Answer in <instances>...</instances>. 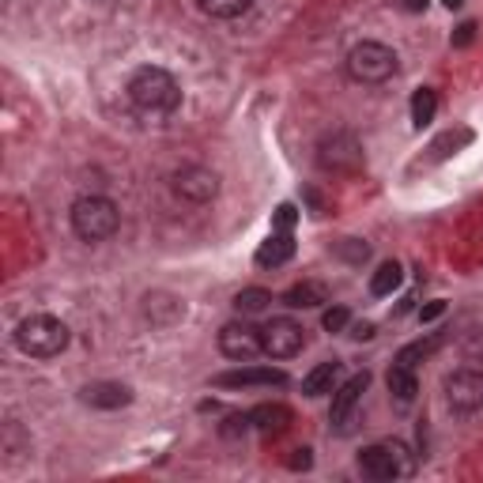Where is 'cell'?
<instances>
[{
    "instance_id": "obj_1",
    "label": "cell",
    "mask_w": 483,
    "mask_h": 483,
    "mask_svg": "<svg viewBox=\"0 0 483 483\" xmlns=\"http://www.w3.org/2000/svg\"><path fill=\"white\" fill-rule=\"evenodd\" d=\"M129 98H133V107L140 114H152V117H166V114H174L181 107V88H178V79L159 69V65H144L133 72L129 79Z\"/></svg>"
},
{
    "instance_id": "obj_2",
    "label": "cell",
    "mask_w": 483,
    "mask_h": 483,
    "mask_svg": "<svg viewBox=\"0 0 483 483\" xmlns=\"http://www.w3.org/2000/svg\"><path fill=\"white\" fill-rule=\"evenodd\" d=\"M69 340H72L69 325L60 318H50V313H34L15 329V348L31 355V359H53V355L69 348Z\"/></svg>"
},
{
    "instance_id": "obj_3",
    "label": "cell",
    "mask_w": 483,
    "mask_h": 483,
    "mask_svg": "<svg viewBox=\"0 0 483 483\" xmlns=\"http://www.w3.org/2000/svg\"><path fill=\"white\" fill-rule=\"evenodd\" d=\"M69 219H72L76 238H83V242H107V238L117 235V227H121L117 204H114L110 197H98V193L79 197V200L72 204Z\"/></svg>"
},
{
    "instance_id": "obj_4",
    "label": "cell",
    "mask_w": 483,
    "mask_h": 483,
    "mask_svg": "<svg viewBox=\"0 0 483 483\" xmlns=\"http://www.w3.org/2000/svg\"><path fill=\"white\" fill-rule=\"evenodd\" d=\"M359 472L367 479H404L415 472V453L401 442V438H385L359 453Z\"/></svg>"
},
{
    "instance_id": "obj_5",
    "label": "cell",
    "mask_w": 483,
    "mask_h": 483,
    "mask_svg": "<svg viewBox=\"0 0 483 483\" xmlns=\"http://www.w3.org/2000/svg\"><path fill=\"white\" fill-rule=\"evenodd\" d=\"M344 69L355 83H385L396 76V69H401V60H396V53L389 46H382V42H359V46H351Z\"/></svg>"
},
{
    "instance_id": "obj_6",
    "label": "cell",
    "mask_w": 483,
    "mask_h": 483,
    "mask_svg": "<svg viewBox=\"0 0 483 483\" xmlns=\"http://www.w3.org/2000/svg\"><path fill=\"white\" fill-rule=\"evenodd\" d=\"M318 166L329 174H355L363 166V144L348 129H332L318 144Z\"/></svg>"
},
{
    "instance_id": "obj_7",
    "label": "cell",
    "mask_w": 483,
    "mask_h": 483,
    "mask_svg": "<svg viewBox=\"0 0 483 483\" xmlns=\"http://www.w3.org/2000/svg\"><path fill=\"white\" fill-rule=\"evenodd\" d=\"M442 393L453 415H476L483 408V370H453L442 382Z\"/></svg>"
},
{
    "instance_id": "obj_8",
    "label": "cell",
    "mask_w": 483,
    "mask_h": 483,
    "mask_svg": "<svg viewBox=\"0 0 483 483\" xmlns=\"http://www.w3.org/2000/svg\"><path fill=\"white\" fill-rule=\"evenodd\" d=\"M370 385V374H355L348 377V382H340L332 389V404H329V423L336 434H348L351 423H355V412H359V401H363V393Z\"/></svg>"
},
{
    "instance_id": "obj_9",
    "label": "cell",
    "mask_w": 483,
    "mask_h": 483,
    "mask_svg": "<svg viewBox=\"0 0 483 483\" xmlns=\"http://www.w3.org/2000/svg\"><path fill=\"white\" fill-rule=\"evenodd\" d=\"M261 340H265V355L268 359H291L306 348V329L291 318H272L261 329Z\"/></svg>"
},
{
    "instance_id": "obj_10",
    "label": "cell",
    "mask_w": 483,
    "mask_h": 483,
    "mask_svg": "<svg viewBox=\"0 0 483 483\" xmlns=\"http://www.w3.org/2000/svg\"><path fill=\"white\" fill-rule=\"evenodd\" d=\"M171 189L189 204H208L219 193V174L208 171V166H181L171 178Z\"/></svg>"
},
{
    "instance_id": "obj_11",
    "label": "cell",
    "mask_w": 483,
    "mask_h": 483,
    "mask_svg": "<svg viewBox=\"0 0 483 483\" xmlns=\"http://www.w3.org/2000/svg\"><path fill=\"white\" fill-rule=\"evenodd\" d=\"M219 351L227 359H238V363H249L265 355V340H261V329L246 325V321H227L219 329Z\"/></svg>"
},
{
    "instance_id": "obj_12",
    "label": "cell",
    "mask_w": 483,
    "mask_h": 483,
    "mask_svg": "<svg viewBox=\"0 0 483 483\" xmlns=\"http://www.w3.org/2000/svg\"><path fill=\"white\" fill-rule=\"evenodd\" d=\"M219 389H257V385H287V374L276 367H242V370H227L216 374Z\"/></svg>"
},
{
    "instance_id": "obj_13",
    "label": "cell",
    "mask_w": 483,
    "mask_h": 483,
    "mask_svg": "<svg viewBox=\"0 0 483 483\" xmlns=\"http://www.w3.org/2000/svg\"><path fill=\"white\" fill-rule=\"evenodd\" d=\"M185 318V302L171 291H152L144 295V321H152L155 329H171Z\"/></svg>"
},
{
    "instance_id": "obj_14",
    "label": "cell",
    "mask_w": 483,
    "mask_h": 483,
    "mask_svg": "<svg viewBox=\"0 0 483 483\" xmlns=\"http://www.w3.org/2000/svg\"><path fill=\"white\" fill-rule=\"evenodd\" d=\"M79 401L91 408H102V412H117L125 404H133V389L121 382H91L79 389Z\"/></svg>"
},
{
    "instance_id": "obj_15",
    "label": "cell",
    "mask_w": 483,
    "mask_h": 483,
    "mask_svg": "<svg viewBox=\"0 0 483 483\" xmlns=\"http://www.w3.org/2000/svg\"><path fill=\"white\" fill-rule=\"evenodd\" d=\"M295 257V238H291V230H272V235L261 242L257 249V265L261 268H280Z\"/></svg>"
},
{
    "instance_id": "obj_16",
    "label": "cell",
    "mask_w": 483,
    "mask_h": 483,
    "mask_svg": "<svg viewBox=\"0 0 483 483\" xmlns=\"http://www.w3.org/2000/svg\"><path fill=\"white\" fill-rule=\"evenodd\" d=\"M340 374H344L340 359H325L302 377V393L306 396H329L336 385H340Z\"/></svg>"
},
{
    "instance_id": "obj_17",
    "label": "cell",
    "mask_w": 483,
    "mask_h": 483,
    "mask_svg": "<svg viewBox=\"0 0 483 483\" xmlns=\"http://www.w3.org/2000/svg\"><path fill=\"white\" fill-rule=\"evenodd\" d=\"M385 385H389L393 401L401 404V408L415 404V396H419V377H415V370H412V367L393 363V367H389V374H385Z\"/></svg>"
},
{
    "instance_id": "obj_18",
    "label": "cell",
    "mask_w": 483,
    "mask_h": 483,
    "mask_svg": "<svg viewBox=\"0 0 483 483\" xmlns=\"http://www.w3.org/2000/svg\"><path fill=\"white\" fill-rule=\"evenodd\" d=\"M249 423H254L261 434H283L291 427V408L287 404H257L249 412Z\"/></svg>"
},
{
    "instance_id": "obj_19",
    "label": "cell",
    "mask_w": 483,
    "mask_h": 483,
    "mask_svg": "<svg viewBox=\"0 0 483 483\" xmlns=\"http://www.w3.org/2000/svg\"><path fill=\"white\" fill-rule=\"evenodd\" d=\"M321 302H329V287L318 280H302L295 287H287V295H283V306H291V310H313Z\"/></svg>"
},
{
    "instance_id": "obj_20",
    "label": "cell",
    "mask_w": 483,
    "mask_h": 483,
    "mask_svg": "<svg viewBox=\"0 0 483 483\" xmlns=\"http://www.w3.org/2000/svg\"><path fill=\"white\" fill-rule=\"evenodd\" d=\"M446 344V332H431V336H423V340H412V344H404L401 351H396V363H404V367H419V363H427L431 355Z\"/></svg>"
},
{
    "instance_id": "obj_21",
    "label": "cell",
    "mask_w": 483,
    "mask_h": 483,
    "mask_svg": "<svg viewBox=\"0 0 483 483\" xmlns=\"http://www.w3.org/2000/svg\"><path fill=\"white\" fill-rule=\"evenodd\" d=\"M401 280H404V272H401V265H396V261L377 265V272L370 276V295L374 299H385V295H393V291L401 287Z\"/></svg>"
},
{
    "instance_id": "obj_22",
    "label": "cell",
    "mask_w": 483,
    "mask_h": 483,
    "mask_svg": "<svg viewBox=\"0 0 483 483\" xmlns=\"http://www.w3.org/2000/svg\"><path fill=\"white\" fill-rule=\"evenodd\" d=\"M434 114H438V95L431 88H419L412 95V125L415 129H427V125L434 121Z\"/></svg>"
},
{
    "instance_id": "obj_23",
    "label": "cell",
    "mask_w": 483,
    "mask_h": 483,
    "mask_svg": "<svg viewBox=\"0 0 483 483\" xmlns=\"http://www.w3.org/2000/svg\"><path fill=\"white\" fill-rule=\"evenodd\" d=\"M197 5H200L204 15H212V19H238V15L249 12L254 0H197Z\"/></svg>"
},
{
    "instance_id": "obj_24",
    "label": "cell",
    "mask_w": 483,
    "mask_h": 483,
    "mask_svg": "<svg viewBox=\"0 0 483 483\" xmlns=\"http://www.w3.org/2000/svg\"><path fill=\"white\" fill-rule=\"evenodd\" d=\"M268 302H272V291H265V287H246L235 295L238 313H261V310H268Z\"/></svg>"
},
{
    "instance_id": "obj_25",
    "label": "cell",
    "mask_w": 483,
    "mask_h": 483,
    "mask_svg": "<svg viewBox=\"0 0 483 483\" xmlns=\"http://www.w3.org/2000/svg\"><path fill=\"white\" fill-rule=\"evenodd\" d=\"M336 257H344V261H351V265H363L367 257H370V246L367 242H359V238H344L340 246L332 249Z\"/></svg>"
},
{
    "instance_id": "obj_26",
    "label": "cell",
    "mask_w": 483,
    "mask_h": 483,
    "mask_svg": "<svg viewBox=\"0 0 483 483\" xmlns=\"http://www.w3.org/2000/svg\"><path fill=\"white\" fill-rule=\"evenodd\" d=\"M321 325H325V332H344V329L351 325V313H348V306H332V310H325Z\"/></svg>"
},
{
    "instance_id": "obj_27",
    "label": "cell",
    "mask_w": 483,
    "mask_h": 483,
    "mask_svg": "<svg viewBox=\"0 0 483 483\" xmlns=\"http://www.w3.org/2000/svg\"><path fill=\"white\" fill-rule=\"evenodd\" d=\"M469 140H472V136H469L465 129H460L457 136H453V133H446L442 140H438V144H434V148H431V152H434V159H446V155H450V148H457V144H469Z\"/></svg>"
},
{
    "instance_id": "obj_28",
    "label": "cell",
    "mask_w": 483,
    "mask_h": 483,
    "mask_svg": "<svg viewBox=\"0 0 483 483\" xmlns=\"http://www.w3.org/2000/svg\"><path fill=\"white\" fill-rule=\"evenodd\" d=\"M249 427H254V423H249V412H246V415H230V419H227V427H223V434H227V438H235V434H246Z\"/></svg>"
},
{
    "instance_id": "obj_29",
    "label": "cell",
    "mask_w": 483,
    "mask_h": 483,
    "mask_svg": "<svg viewBox=\"0 0 483 483\" xmlns=\"http://www.w3.org/2000/svg\"><path fill=\"white\" fill-rule=\"evenodd\" d=\"M472 38H476V23H460V27L453 31V46L465 50V46H472Z\"/></svg>"
},
{
    "instance_id": "obj_30",
    "label": "cell",
    "mask_w": 483,
    "mask_h": 483,
    "mask_svg": "<svg viewBox=\"0 0 483 483\" xmlns=\"http://www.w3.org/2000/svg\"><path fill=\"white\" fill-rule=\"evenodd\" d=\"M446 313V302L442 299H434V302H427L423 310H419V321H438Z\"/></svg>"
},
{
    "instance_id": "obj_31",
    "label": "cell",
    "mask_w": 483,
    "mask_h": 483,
    "mask_svg": "<svg viewBox=\"0 0 483 483\" xmlns=\"http://www.w3.org/2000/svg\"><path fill=\"white\" fill-rule=\"evenodd\" d=\"M295 227V204H280L276 212V230H291Z\"/></svg>"
},
{
    "instance_id": "obj_32",
    "label": "cell",
    "mask_w": 483,
    "mask_h": 483,
    "mask_svg": "<svg viewBox=\"0 0 483 483\" xmlns=\"http://www.w3.org/2000/svg\"><path fill=\"white\" fill-rule=\"evenodd\" d=\"M287 465H291V469H295V472H299V469L306 472V469L313 465V457H310V450H295V457H291V460H287Z\"/></svg>"
},
{
    "instance_id": "obj_33",
    "label": "cell",
    "mask_w": 483,
    "mask_h": 483,
    "mask_svg": "<svg viewBox=\"0 0 483 483\" xmlns=\"http://www.w3.org/2000/svg\"><path fill=\"white\" fill-rule=\"evenodd\" d=\"M370 336H374V325H370V321L351 325V340H370Z\"/></svg>"
},
{
    "instance_id": "obj_34",
    "label": "cell",
    "mask_w": 483,
    "mask_h": 483,
    "mask_svg": "<svg viewBox=\"0 0 483 483\" xmlns=\"http://www.w3.org/2000/svg\"><path fill=\"white\" fill-rule=\"evenodd\" d=\"M404 12H427V0H401Z\"/></svg>"
},
{
    "instance_id": "obj_35",
    "label": "cell",
    "mask_w": 483,
    "mask_h": 483,
    "mask_svg": "<svg viewBox=\"0 0 483 483\" xmlns=\"http://www.w3.org/2000/svg\"><path fill=\"white\" fill-rule=\"evenodd\" d=\"M442 5H446V8H460V5H465V0H442Z\"/></svg>"
},
{
    "instance_id": "obj_36",
    "label": "cell",
    "mask_w": 483,
    "mask_h": 483,
    "mask_svg": "<svg viewBox=\"0 0 483 483\" xmlns=\"http://www.w3.org/2000/svg\"><path fill=\"white\" fill-rule=\"evenodd\" d=\"M102 5H110V0H102Z\"/></svg>"
}]
</instances>
